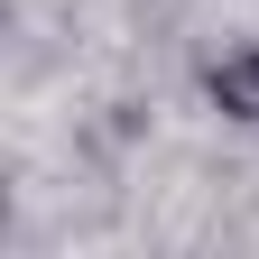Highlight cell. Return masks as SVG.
Returning <instances> with one entry per match:
<instances>
[{
  "instance_id": "6da1fadb",
  "label": "cell",
  "mask_w": 259,
  "mask_h": 259,
  "mask_svg": "<svg viewBox=\"0 0 259 259\" xmlns=\"http://www.w3.org/2000/svg\"><path fill=\"white\" fill-rule=\"evenodd\" d=\"M204 102L232 120V130H259V37L222 47V56L204 65Z\"/></svg>"
}]
</instances>
